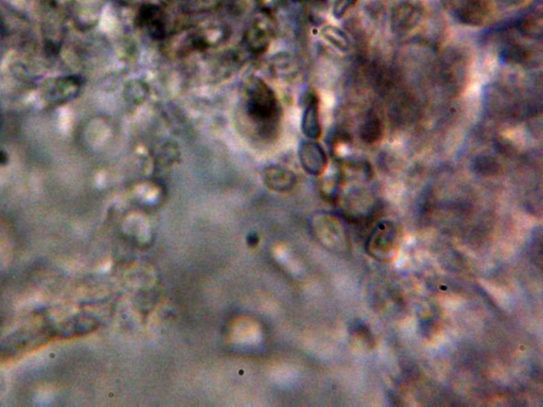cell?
<instances>
[{
    "label": "cell",
    "mask_w": 543,
    "mask_h": 407,
    "mask_svg": "<svg viewBox=\"0 0 543 407\" xmlns=\"http://www.w3.org/2000/svg\"><path fill=\"white\" fill-rule=\"evenodd\" d=\"M246 110L261 133H274L280 121L281 107L274 90L260 78H252L246 83Z\"/></svg>",
    "instance_id": "1"
},
{
    "label": "cell",
    "mask_w": 543,
    "mask_h": 407,
    "mask_svg": "<svg viewBox=\"0 0 543 407\" xmlns=\"http://www.w3.org/2000/svg\"><path fill=\"white\" fill-rule=\"evenodd\" d=\"M138 23L149 36L163 40L169 34L168 19L163 9L155 4H144L138 12Z\"/></svg>",
    "instance_id": "2"
},
{
    "label": "cell",
    "mask_w": 543,
    "mask_h": 407,
    "mask_svg": "<svg viewBox=\"0 0 543 407\" xmlns=\"http://www.w3.org/2000/svg\"><path fill=\"white\" fill-rule=\"evenodd\" d=\"M82 81L78 77H65L53 80L47 88L51 103H60L75 98L81 90Z\"/></svg>",
    "instance_id": "3"
},
{
    "label": "cell",
    "mask_w": 543,
    "mask_h": 407,
    "mask_svg": "<svg viewBox=\"0 0 543 407\" xmlns=\"http://www.w3.org/2000/svg\"><path fill=\"white\" fill-rule=\"evenodd\" d=\"M300 159L302 168L310 174H321L325 169L327 158L321 146L315 142H305L300 150Z\"/></svg>",
    "instance_id": "4"
},
{
    "label": "cell",
    "mask_w": 543,
    "mask_h": 407,
    "mask_svg": "<svg viewBox=\"0 0 543 407\" xmlns=\"http://www.w3.org/2000/svg\"><path fill=\"white\" fill-rule=\"evenodd\" d=\"M394 240H395V231L391 228V225H380L374 231L367 246L369 248H371L373 255H380L381 258H384L385 255L391 254Z\"/></svg>",
    "instance_id": "5"
},
{
    "label": "cell",
    "mask_w": 543,
    "mask_h": 407,
    "mask_svg": "<svg viewBox=\"0 0 543 407\" xmlns=\"http://www.w3.org/2000/svg\"><path fill=\"white\" fill-rule=\"evenodd\" d=\"M271 34V28L269 26H263L260 23L253 25L246 36V44L248 51L255 54L263 53L269 48Z\"/></svg>",
    "instance_id": "6"
},
{
    "label": "cell",
    "mask_w": 543,
    "mask_h": 407,
    "mask_svg": "<svg viewBox=\"0 0 543 407\" xmlns=\"http://www.w3.org/2000/svg\"><path fill=\"white\" fill-rule=\"evenodd\" d=\"M265 184L275 191L285 192L291 189L295 184V175L287 169L280 166H269L265 171Z\"/></svg>",
    "instance_id": "7"
},
{
    "label": "cell",
    "mask_w": 543,
    "mask_h": 407,
    "mask_svg": "<svg viewBox=\"0 0 543 407\" xmlns=\"http://www.w3.org/2000/svg\"><path fill=\"white\" fill-rule=\"evenodd\" d=\"M302 129L305 135L310 139H317L321 136V122H320L319 103L317 99L309 102L302 115Z\"/></svg>",
    "instance_id": "8"
},
{
    "label": "cell",
    "mask_w": 543,
    "mask_h": 407,
    "mask_svg": "<svg viewBox=\"0 0 543 407\" xmlns=\"http://www.w3.org/2000/svg\"><path fill=\"white\" fill-rule=\"evenodd\" d=\"M381 136V125L379 120L375 116H371L362 127V137L369 142H375Z\"/></svg>",
    "instance_id": "9"
},
{
    "label": "cell",
    "mask_w": 543,
    "mask_h": 407,
    "mask_svg": "<svg viewBox=\"0 0 543 407\" xmlns=\"http://www.w3.org/2000/svg\"><path fill=\"white\" fill-rule=\"evenodd\" d=\"M130 92H131L129 95L131 96L132 100L135 101L136 103H140L147 98L148 88L142 82H136V84L132 83V85L130 86Z\"/></svg>",
    "instance_id": "10"
},
{
    "label": "cell",
    "mask_w": 543,
    "mask_h": 407,
    "mask_svg": "<svg viewBox=\"0 0 543 407\" xmlns=\"http://www.w3.org/2000/svg\"><path fill=\"white\" fill-rule=\"evenodd\" d=\"M325 36L332 44L337 45L339 48H343L344 45L347 44L346 36L334 28H327Z\"/></svg>",
    "instance_id": "11"
},
{
    "label": "cell",
    "mask_w": 543,
    "mask_h": 407,
    "mask_svg": "<svg viewBox=\"0 0 543 407\" xmlns=\"http://www.w3.org/2000/svg\"><path fill=\"white\" fill-rule=\"evenodd\" d=\"M357 0H335L333 13L337 18H341L343 15L356 4Z\"/></svg>",
    "instance_id": "12"
},
{
    "label": "cell",
    "mask_w": 543,
    "mask_h": 407,
    "mask_svg": "<svg viewBox=\"0 0 543 407\" xmlns=\"http://www.w3.org/2000/svg\"><path fill=\"white\" fill-rule=\"evenodd\" d=\"M9 157L8 154L4 152V151L0 150V164H4L8 162Z\"/></svg>",
    "instance_id": "13"
}]
</instances>
